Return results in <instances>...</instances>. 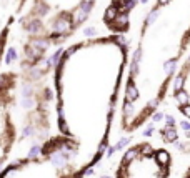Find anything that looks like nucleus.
<instances>
[{
	"instance_id": "nucleus-1",
	"label": "nucleus",
	"mask_w": 190,
	"mask_h": 178,
	"mask_svg": "<svg viewBox=\"0 0 190 178\" xmlns=\"http://www.w3.org/2000/svg\"><path fill=\"white\" fill-rule=\"evenodd\" d=\"M37 68L5 70L0 73V173L18 155L22 143L47 137L48 103L54 93L40 85ZM29 157V155H27Z\"/></svg>"
},
{
	"instance_id": "nucleus-2",
	"label": "nucleus",
	"mask_w": 190,
	"mask_h": 178,
	"mask_svg": "<svg viewBox=\"0 0 190 178\" xmlns=\"http://www.w3.org/2000/svg\"><path fill=\"white\" fill-rule=\"evenodd\" d=\"M0 178H75V153L65 148L64 137H48L35 153L8 165Z\"/></svg>"
},
{
	"instance_id": "nucleus-3",
	"label": "nucleus",
	"mask_w": 190,
	"mask_h": 178,
	"mask_svg": "<svg viewBox=\"0 0 190 178\" xmlns=\"http://www.w3.org/2000/svg\"><path fill=\"white\" fill-rule=\"evenodd\" d=\"M27 2L29 0H0V67L8 43L10 30L20 17L22 10L25 8Z\"/></svg>"
},
{
	"instance_id": "nucleus-4",
	"label": "nucleus",
	"mask_w": 190,
	"mask_h": 178,
	"mask_svg": "<svg viewBox=\"0 0 190 178\" xmlns=\"http://www.w3.org/2000/svg\"><path fill=\"white\" fill-rule=\"evenodd\" d=\"M110 25L114 27L115 30H127V25H129V15L120 12V14L115 17V20L110 22Z\"/></svg>"
},
{
	"instance_id": "nucleus-5",
	"label": "nucleus",
	"mask_w": 190,
	"mask_h": 178,
	"mask_svg": "<svg viewBox=\"0 0 190 178\" xmlns=\"http://www.w3.org/2000/svg\"><path fill=\"white\" fill-rule=\"evenodd\" d=\"M137 98H139V88L135 87L133 80H130L129 85H127V90H125V102H130V103H133Z\"/></svg>"
},
{
	"instance_id": "nucleus-6",
	"label": "nucleus",
	"mask_w": 190,
	"mask_h": 178,
	"mask_svg": "<svg viewBox=\"0 0 190 178\" xmlns=\"http://www.w3.org/2000/svg\"><path fill=\"white\" fill-rule=\"evenodd\" d=\"M155 160H157L158 165H162V167H167V165L170 163V155L165 152V150H158L157 153H155Z\"/></svg>"
},
{
	"instance_id": "nucleus-7",
	"label": "nucleus",
	"mask_w": 190,
	"mask_h": 178,
	"mask_svg": "<svg viewBox=\"0 0 190 178\" xmlns=\"http://www.w3.org/2000/svg\"><path fill=\"white\" fill-rule=\"evenodd\" d=\"M118 14H120V12H118V8L115 7V5H110V7H107V10H105V15H104L105 22H107V23L114 22V20H115V17H117Z\"/></svg>"
},
{
	"instance_id": "nucleus-8",
	"label": "nucleus",
	"mask_w": 190,
	"mask_h": 178,
	"mask_svg": "<svg viewBox=\"0 0 190 178\" xmlns=\"http://www.w3.org/2000/svg\"><path fill=\"white\" fill-rule=\"evenodd\" d=\"M139 153H140V150H139V146H133V148H130L129 152H125V155H123V163H130V161L133 160L135 157H139Z\"/></svg>"
},
{
	"instance_id": "nucleus-9",
	"label": "nucleus",
	"mask_w": 190,
	"mask_h": 178,
	"mask_svg": "<svg viewBox=\"0 0 190 178\" xmlns=\"http://www.w3.org/2000/svg\"><path fill=\"white\" fill-rule=\"evenodd\" d=\"M175 98H177V103H179L180 107H183V105H188V93L183 92V90H180V92L175 93Z\"/></svg>"
},
{
	"instance_id": "nucleus-10",
	"label": "nucleus",
	"mask_w": 190,
	"mask_h": 178,
	"mask_svg": "<svg viewBox=\"0 0 190 178\" xmlns=\"http://www.w3.org/2000/svg\"><path fill=\"white\" fill-rule=\"evenodd\" d=\"M175 67H177V58H170V60H167L164 63V70L167 75L173 73V72H175Z\"/></svg>"
},
{
	"instance_id": "nucleus-11",
	"label": "nucleus",
	"mask_w": 190,
	"mask_h": 178,
	"mask_svg": "<svg viewBox=\"0 0 190 178\" xmlns=\"http://www.w3.org/2000/svg\"><path fill=\"white\" fill-rule=\"evenodd\" d=\"M183 82H185V75L183 73H180V75L175 77V80H173V90H175V93L180 92V90H183Z\"/></svg>"
},
{
	"instance_id": "nucleus-12",
	"label": "nucleus",
	"mask_w": 190,
	"mask_h": 178,
	"mask_svg": "<svg viewBox=\"0 0 190 178\" xmlns=\"http://www.w3.org/2000/svg\"><path fill=\"white\" fill-rule=\"evenodd\" d=\"M157 18H158V8H154V10L147 15V18H145V27L155 23V20H157Z\"/></svg>"
},
{
	"instance_id": "nucleus-13",
	"label": "nucleus",
	"mask_w": 190,
	"mask_h": 178,
	"mask_svg": "<svg viewBox=\"0 0 190 178\" xmlns=\"http://www.w3.org/2000/svg\"><path fill=\"white\" fill-rule=\"evenodd\" d=\"M137 5V0H129V2H125L123 5H120L118 7V12H122V14H127V12H130L133 7Z\"/></svg>"
},
{
	"instance_id": "nucleus-14",
	"label": "nucleus",
	"mask_w": 190,
	"mask_h": 178,
	"mask_svg": "<svg viewBox=\"0 0 190 178\" xmlns=\"http://www.w3.org/2000/svg\"><path fill=\"white\" fill-rule=\"evenodd\" d=\"M112 42H115L117 45L122 47V48H127V45H129V38H127V37H123V35L114 37V38H112Z\"/></svg>"
},
{
	"instance_id": "nucleus-15",
	"label": "nucleus",
	"mask_w": 190,
	"mask_h": 178,
	"mask_svg": "<svg viewBox=\"0 0 190 178\" xmlns=\"http://www.w3.org/2000/svg\"><path fill=\"white\" fill-rule=\"evenodd\" d=\"M139 150H140V153L147 155V157H152V155H154V148H152L150 145H142Z\"/></svg>"
},
{
	"instance_id": "nucleus-16",
	"label": "nucleus",
	"mask_w": 190,
	"mask_h": 178,
	"mask_svg": "<svg viewBox=\"0 0 190 178\" xmlns=\"http://www.w3.org/2000/svg\"><path fill=\"white\" fill-rule=\"evenodd\" d=\"M137 75H139V63L132 62V63H130V80H133Z\"/></svg>"
},
{
	"instance_id": "nucleus-17",
	"label": "nucleus",
	"mask_w": 190,
	"mask_h": 178,
	"mask_svg": "<svg viewBox=\"0 0 190 178\" xmlns=\"http://www.w3.org/2000/svg\"><path fill=\"white\" fill-rule=\"evenodd\" d=\"M129 142H130V137H122V138L118 140V143L115 145V148H117V150H122L125 145H129Z\"/></svg>"
},
{
	"instance_id": "nucleus-18",
	"label": "nucleus",
	"mask_w": 190,
	"mask_h": 178,
	"mask_svg": "<svg viewBox=\"0 0 190 178\" xmlns=\"http://www.w3.org/2000/svg\"><path fill=\"white\" fill-rule=\"evenodd\" d=\"M132 112H133V105L130 103V102H125V103H123V115H125V117H129Z\"/></svg>"
},
{
	"instance_id": "nucleus-19",
	"label": "nucleus",
	"mask_w": 190,
	"mask_h": 178,
	"mask_svg": "<svg viewBox=\"0 0 190 178\" xmlns=\"http://www.w3.org/2000/svg\"><path fill=\"white\" fill-rule=\"evenodd\" d=\"M140 60H142V48H137L135 50V54H133V62H135V63H140Z\"/></svg>"
},
{
	"instance_id": "nucleus-20",
	"label": "nucleus",
	"mask_w": 190,
	"mask_h": 178,
	"mask_svg": "<svg viewBox=\"0 0 190 178\" xmlns=\"http://www.w3.org/2000/svg\"><path fill=\"white\" fill-rule=\"evenodd\" d=\"M164 118H165V123L169 125V127H173V125H175V120H173L172 115H164Z\"/></svg>"
},
{
	"instance_id": "nucleus-21",
	"label": "nucleus",
	"mask_w": 190,
	"mask_h": 178,
	"mask_svg": "<svg viewBox=\"0 0 190 178\" xmlns=\"http://www.w3.org/2000/svg\"><path fill=\"white\" fill-rule=\"evenodd\" d=\"M154 130H155V128H154V125L150 123V125H148V127H147V128H145L144 135H145V137H152V133H154Z\"/></svg>"
},
{
	"instance_id": "nucleus-22",
	"label": "nucleus",
	"mask_w": 190,
	"mask_h": 178,
	"mask_svg": "<svg viewBox=\"0 0 190 178\" xmlns=\"http://www.w3.org/2000/svg\"><path fill=\"white\" fill-rule=\"evenodd\" d=\"M162 118H164V113L157 112V113H154V117H152V123H155V121H160Z\"/></svg>"
},
{
	"instance_id": "nucleus-23",
	"label": "nucleus",
	"mask_w": 190,
	"mask_h": 178,
	"mask_svg": "<svg viewBox=\"0 0 190 178\" xmlns=\"http://www.w3.org/2000/svg\"><path fill=\"white\" fill-rule=\"evenodd\" d=\"M85 35L87 37H95V35H97V30L93 29V27H90V29L85 30Z\"/></svg>"
},
{
	"instance_id": "nucleus-24",
	"label": "nucleus",
	"mask_w": 190,
	"mask_h": 178,
	"mask_svg": "<svg viewBox=\"0 0 190 178\" xmlns=\"http://www.w3.org/2000/svg\"><path fill=\"white\" fill-rule=\"evenodd\" d=\"M180 110H182V113H183V115L190 117V105H183V107L180 108Z\"/></svg>"
},
{
	"instance_id": "nucleus-25",
	"label": "nucleus",
	"mask_w": 190,
	"mask_h": 178,
	"mask_svg": "<svg viewBox=\"0 0 190 178\" xmlns=\"http://www.w3.org/2000/svg\"><path fill=\"white\" fill-rule=\"evenodd\" d=\"M180 127H182L185 132H190V123L188 121H180Z\"/></svg>"
},
{
	"instance_id": "nucleus-26",
	"label": "nucleus",
	"mask_w": 190,
	"mask_h": 178,
	"mask_svg": "<svg viewBox=\"0 0 190 178\" xmlns=\"http://www.w3.org/2000/svg\"><path fill=\"white\" fill-rule=\"evenodd\" d=\"M170 0H158V5H167Z\"/></svg>"
},
{
	"instance_id": "nucleus-27",
	"label": "nucleus",
	"mask_w": 190,
	"mask_h": 178,
	"mask_svg": "<svg viewBox=\"0 0 190 178\" xmlns=\"http://www.w3.org/2000/svg\"><path fill=\"white\" fill-rule=\"evenodd\" d=\"M139 2H140V4H147L148 0H139Z\"/></svg>"
},
{
	"instance_id": "nucleus-28",
	"label": "nucleus",
	"mask_w": 190,
	"mask_h": 178,
	"mask_svg": "<svg viewBox=\"0 0 190 178\" xmlns=\"http://www.w3.org/2000/svg\"><path fill=\"white\" fill-rule=\"evenodd\" d=\"M102 178H110V176H102Z\"/></svg>"
},
{
	"instance_id": "nucleus-29",
	"label": "nucleus",
	"mask_w": 190,
	"mask_h": 178,
	"mask_svg": "<svg viewBox=\"0 0 190 178\" xmlns=\"http://www.w3.org/2000/svg\"><path fill=\"white\" fill-rule=\"evenodd\" d=\"M188 60H190V57H188Z\"/></svg>"
}]
</instances>
